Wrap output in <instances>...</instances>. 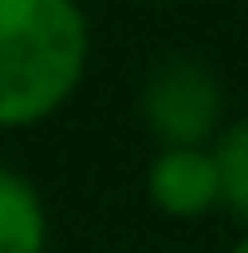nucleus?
I'll list each match as a JSON object with an SVG mask.
<instances>
[{
  "mask_svg": "<svg viewBox=\"0 0 248 253\" xmlns=\"http://www.w3.org/2000/svg\"><path fill=\"white\" fill-rule=\"evenodd\" d=\"M209 156L219 170V205H229L239 219H248V112L219 126L209 141Z\"/></svg>",
  "mask_w": 248,
  "mask_h": 253,
  "instance_id": "39448f33",
  "label": "nucleus"
},
{
  "mask_svg": "<svg viewBox=\"0 0 248 253\" xmlns=\"http://www.w3.org/2000/svg\"><path fill=\"white\" fill-rule=\"evenodd\" d=\"M229 253H248V234H244V239H239V244H234Z\"/></svg>",
  "mask_w": 248,
  "mask_h": 253,
  "instance_id": "423d86ee",
  "label": "nucleus"
},
{
  "mask_svg": "<svg viewBox=\"0 0 248 253\" xmlns=\"http://www.w3.org/2000/svg\"><path fill=\"white\" fill-rule=\"evenodd\" d=\"M146 195L165 219H205L219 210V170L209 146H161L146 166Z\"/></svg>",
  "mask_w": 248,
  "mask_h": 253,
  "instance_id": "7ed1b4c3",
  "label": "nucleus"
},
{
  "mask_svg": "<svg viewBox=\"0 0 248 253\" xmlns=\"http://www.w3.org/2000/svg\"><path fill=\"white\" fill-rule=\"evenodd\" d=\"M93 54L83 0H0V131L54 117Z\"/></svg>",
  "mask_w": 248,
  "mask_h": 253,
  "instance_id": "f257e3e1",
  "label": "nucleus"
},
{
  "mask_svg": "<svg viewBox=\"0 0 248 253\" xmlns=\"http://www.w3.org/2000/svg\"><path fill=\"white\" fill-rule=\"evenodd\" d=\"M49 249V210L30 175L0 161V253H44Z\"/></svg>",
  "mask_w": 248,
  "mask_h": 253,
  "instance_id": "20e7f679",
  "label": "nucleus"
},
{
  "mask_svg": "<svg viewBox=\"0 0 248 253\" xmlns=\"http://www.w3.org/2000/svg\"><path fill=\"white\" fill-rule=\"evenodd\" d=\"M136 112L156 146H209L229 122V93L205 59L170 54L141 78Z\"/></svg>",
  "mask_w": 248,
  "mask_h": 253,
  "instance_id": "f03ea898",
  "label": "nucleus"
}]
</instances>
